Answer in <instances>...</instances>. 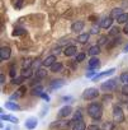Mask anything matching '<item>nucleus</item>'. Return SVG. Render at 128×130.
<instances>
[{
    "label": "nucleus",
    "mask_w": 128,
    "mask_h": 130,
    "mask_svg": "<svg viewBox=\"0 0 128 130\" xmlns=\"http://www.w3.org/2000/svg\"><path fill=\"white\" fill-rule=\"evenodd\" d=\"M88 112H89V116H90L93 120L98 121V120H100L101 116H103V107H101L100 103H98V102H93V103L89 105V107H88Z\"/></svg>",
    "instance_id": "nucleus-1"
},
{
    "label": "nucleus",
    "mask_w": 128,
    "mask_h": 130,
    "mask_svg": "<svg viewBox=\"0 0 128 130\" xmlns=\"http://www.w3.org/2000/svg\"><path fill=\"white\" fill-rule=\"evenodd\" d=\"M99 97V89L94 88V87H90V88H86L83 93V98L86 100V101H91L94 98Z\"/></svg>",
    "instance_id": "nucleus-2"
},
{
    "label": "nucleus",
    "mask_w": 128,
    "mask_h": 130,
    "mask_svg": "<svg viewBox=\"0 0 128 130\" xmlns=\"http://www.w3.org/2000/svg\"><path fill=\"white\" fill-rule=\"evenodd\" d=\"M113 120L117 124L124 121V113H123V110H122L120 106H114L113 107Z\"/></svg>",
    "instance_id": "nucleus-3"
},
{
    "label": "nucleus",
    "mask_w": 128,
    "mask_h": 130,
    "mask_svg": "<svg viewBox=\"0 0 128 130\" xmlns=\"http://www.w3.org/2000/svg\"><path fill=\"white\" fill-rule=\"evenodd\" d=\"M100 88H101V91H104V92H113V91L117 88L115 79H109V80H105L104 83H101Z\"/></svg>",
    "instance_id": "nucleus-4"
},
{
    "label": "nucleus",
    "mask_w": 128,
    "mask_h": 130,
    "mask_svg": "<svg viewBox=\"0 0 128 130\" xmlns=\"http://www.w3.org/2000/svg\"><path fill=\"white\" fill-rule=\"evenodd\" d=\"M70 126H71V124H70V122L63 121V120L53 121V122L49 125V127H51V129H58V130H66V129H69Z\"/></svg>",
    "instance_id": "nucleus-5"
},
{
    "label": "nucleus",
    "mask_w": 128,
    "mask_h": 130,
    "mask_svg": "<svg viewBox=\"0 0 128 130\" xmlns=\"http://www.w3.org/2000/svg\"><path fill=\"white\" fill-rule=\"evenodd\" d=\"M71 113H72V107L69 106V105H66V106H63V107H61L58 110V113L57 115H58L60 119H65V117H69Z\"/></svg>",
    "instance_id": "nucleus-6"
},
{
    "label": "nucleus",
    "mask_w": 128,
    "mask_h": 130,
    "mask_svg": "<svg viewBox=\"0 0 128 130\" xmlns=\"http://www.w3.org/2000/svg\"><path fill=\"white\" fill-rule=\"evenodd\" d=\"M10 55H12V50H10V47H8V46H3L2 48H0V60H2V61L8 60V59L10 57Z\"/></svg>",
    "instance_id": "nucleus-7"
},
{
    "label": "nucleus",
    "mask_w": 128,
    "mask_h": 130,
    "mask_svg": "<svg viewBox=\"0 0 128 130\" xmlns=\"http://www.w3.org/2000/svg\"><path fill=\"white\" fill-rule=\"evenodd\" d=\"M99 24H100V28H103V29H109V28L112 27V24H113V18H112V17H105V18H103V19L99 22Z\"/></svg>",
    "instance_id": "nucleus-8"
},
{
    "label": "nucleus",
    "mask_w": 128,
    "mask_h": 130,
    "mask_svg": "<svg viewBox=\"0 0 128 130\" xmlns=\"http://www.w3.org/2000/svg\"><path fill=\"white\" fill-rule=\"evenodd\" d=\"M113 73H115V68H110L109 70H105V72H101L100 74H96L93 79L94 80H100V79H103V78H107V77H110Z\"/></svg>",
    "instance_id": "nucleus-9"
},
{
    "label": "nucleus",
    "mask_w": 128,
    "mask_h": 130,
    "mask_svg": "<svg viewBox=\"0 0 128 130\" xmlns=\"http://www.w3.org/2000/svg\"><path fill=\"white\" fill-rule=\"evenodd\" d=\"M71 127L72 130H86V125L84 120H78V121H71Z\"/></svg>",
    "instance_id": "nucleus-10"
},
{
    "label": "nucleus",
    "mask_w": 128,
    "mask_h": 130,
    "mask_svg": "<svg viewBox=\"0 0 128 130\" xmlns=\"http://www.w3.org/2000/svg\"><path fill=\"white\" fill-rule=\"evenodd\" d=\"M84 27H85V22H83V21H76V22L72 23V26H71V31L79 33V32H81V31L84 29Z\"/></svg>",
    "instance_id": "nucleus-11"
},
{
    "label": "nucleus",
    "mask_w": 128,
    "mask_h": 130,
    "mask_svg": "<svg viewBox=\"0 0 128 130\" xmlns=\"http://www.w3.org/2000/svg\"><path fill=\"white\" fill-rule=\"evenodd\" d=\"M37 124H38V120H37L36 117H29V119L25 120V127H27L28 130H33V129H36Z\"/></svg>",
    "instance_id": "nucleus-12"
},
{
    "label": "nucleus",
    "mask_w": 128,
    "mask_h": 130,
    "mask_svg": "<svg viewBox=\"0 0 128 130\" xmlns=\"http://www.w3.org/2000/svg\"><path fill=\"white\" fill-rule=\"evenodd\" d=\"M57 60H56V56L55 55H49V56H47L43 61H42V65H43V67H52V65L56 62Z\"/></svg>",
    "instance_id": "nucleus-13"
},
{
    "label": "nucleus",
    "mask_w": 128,
    "mask_h": 130,
    "mask_svg": "<svg viewBox=\"0 0 128 130\" xmlns=\"http://www.w3.org/2000/svg\"><path fill=\"white\" fill-rule=\"evenodd\" d=\"M100 67V60L98 57H91L89 60V70H93V69H96Z\"/></svg>",
    "instance_id": "nucleus-14"
},
{
    "label": "nucleus",
    "mask_w": 128,
    "mask_h": 130,
    "mask_svg": "<svg viewBox=\"0 0 128 130\" xmlns=\"http://www.w3.org/2000/svg\"><path fill=\"white\" fill-rule=\"evenodd\" d=\"M76 52H78V48H76V46H74V45H71V46H67V47L65 48V51H63V54H65L67 57L76 55Z\"/></svg>",
    "instance_id": "nucleus-15"
},
{
    "label": "nucleus",
    "mask_w": 128,
    "mask_h": 130,
    "mask_svg": "<svg viewBox=\"0 0 128 130\" xmlns=\"http://www.w3.org/2000/svg\"><path fill=\"white\" fill-rule=\"evenodd\" d=\"M5 107H7L8 110H10V111H18V110H20L19 105L15 103V102H13V101H8V102L5 103Z\"/></svg>",
    "instance_id": "nucleus-16"
},
{
    "label": "nucleus",
    "mask_w": 128,
    "mask_h": 130,
    "mask_svg": "<svg viewBox=\"0 0 128 130\" xmlns=\"http://www.w3.org/2000/svg\"><path fill=\"white\" fill-rule=\"evenodd\" d=\"M63 68V65H62V62H60V61H56L52 67L49 68L51 69V72L52 73H58V72H61V69Z\"/></svg>",
    "instance_id": "nucleus-17"
},
{
    "label": "nucleus",
    "mask_w": 128,
    "mask_h": 130,
    "mask_svg": "<svg viewBox=\"0 0 128 130\" xmlns=\"http://www.w3.org/2000/svg\"><path fill=\"white\" fill-rule=\"evenodd\" d=\"M63 84V80L62 79H56V80H52V83H51V89H58V88H61Z\"/></svg>",
    "instance_id": "nucleus-18"
},
{
    "label": "nucleus",
    "mask_w": 128,
    "mask_h": 130,
    "mask_svg": "<svg viewBox=\"0 0 128 130\" xmlns=\"http://www.w3.org/2000/svg\"><path fill=\"white\" fill-rule=\"evenodd\" d=\"M89 38H90V35H89V33H80V35L78 36V41H79L80 43H86V42H89Z\"/></svg>",
    "instance_id": "nucleus-19"
},
{
    "label": "nucleus",
    "mask_w": 128,
    "mask_h": 130,
    "mask_svg": "<svg viewBox=\"0 0 128 130\" xmlns=\"http://www.w3.org/2000/svg\"><path fill=\"white\" fill-rule=\"evenodd\" d=\"M89 55H91V56H95V55H99L100 54V46L99 45H94V46H91L90 48H89Z\"/></svg>",
    "instance_id": "nucleus-20"
},
{
    "label": "nucleus",
    "mask_w": 128,
    "mask_h": 130,
    "mask_svg": "<svg viewBox=\"0 0 128 130\" xmlns=\"http://www.w3.org/2000/svg\"><path fill=\"white\" fill-rule=\"evenodd\" d=\"M31 92H32V94H34V96H41V94L43 93V87H42L41 84H39V86L37 84V86H34V87L32 88Z\"/></svg>",
    "instance_id": "nucleus-21"
},
{
    "label": "nucleus",
    "mask_w": 128,
    "mask_h": 130,
    "mask_svg": "<svg viewBox=\"0 0 128 130\" xmlns=\"http://www.w3.org/2000/svg\"><path fill=\"white\" fill-rule=\"evenodd\" d=\"M117 22H118L119 24H125V23H128V13H123L122 15H119V17L117 18Z\"/></svg>",
    "instance_id": "nucleus-22"
},
{
    "label": "nucleus",
    "mask_w": 128,
    "mask_h": 130,
    "mask_svg": "<svg viewBox=\"0 0 128 130\" xmlns=\"http://www.w3.org/2000/svg\"><path fill=\"white\" fill-rule=\"evenodd\" d=\"M122 14H123V10H122L120 8H114V9L112 10V13H110V17H112L113 19H114V18L117 19V18H118L119 15H122Z\"/></svg>",
    "instance_id": "nucleus-23"
},
{
    "label": "nucleus",
    "mask_w": 128,
    "mask_h": 130,
    "mask_svg": "<svg viewBox=\"0 0 128 130\" xmlns=\"http://www.w3.org/2000/svg\"><path fill=\"white\" fill-rule=\"evenodd\" d=\"M46 75H47V72H46L44 69H38V70H36V78H37L38 80L46 78Z\"/></svg>",
    "instance_id": "nucleus-24"
},
{
    "label": "nucleus",
    "mask_w": 128,
    "mask_h": 130,
    "mask_svg": "<svg viewBox=\"0 0 128 130\" xmlns=\"http://www.w3.org/2000/svg\"><path fill=\"white\" fill-rule=\"evenodd\" d=\"M2 120H7V121H10L13 124H17L18 122V119L17 117L10 116V115H5V113H2Z\"/></svg>",
    "instance_id": "nucleus-25"
},
{
    "label": "nucleus",
    "mask_w": 128,
    "mask_h": 130,
    "mask_svg": "<svg viewBox=\"0 0 128 130\" xmlns=\"http://www.w3.org/2000/svg\"><path fill=\"white\" fill-rule=\"evenodd\" d=\"M24 80H25V78H24L23 75H20V77H15V78L12 79V84H18V86H20V84H23Z\"/></svg>",
    "instance_id": "nucleus-26"
},
{
    "label": "nucleus",
    "mask_w": 128,
    "mask_h": 130,
    "mask_svg": "<svg viewBox=\"0 0 128 130\" xmlns=\"http://www.w3.org/2000/svg\"><path fill=\"white\" fill-rule=\"evenodd\" d=\"M119 32H120L119 27H112V29L109 31V36L110 37H117V36H119Z\"/></svg>",
    "instance_id": "nucleus-27"
},
{
    "label": "nucleus",
    "mask_w": 128,
    "mask_h": 130,
    "mask_svg": "<svg viewBox=\"0 0 128 130\" xmlns=\"http://www.w3.org/2000/svg\"><path fill=\"white\" fill-rule=\"evenodd\" d=\"M113 129H114V124L113 122L107 121V122H104L101 125V130H113Z\"/></svg>",
    "instance_id": "nucleus-28"
},
{
    "label": "nucleus",
    "mask_w": 128,
    "mask_h": 130,
    "mask_svg": "<svg viewBox=\"0 0 128 130\" xmlns=\"http://www.w3.org/2000/svg\"><path fill=\"white\" fill-rule=\"evenodd\" d=\"M22 75L27 79V78H31L32 77V68L29 69H22Z\"/></svg>",
    "instance_id": "nucleus-29"
},
{
    "label": "nucleus",
    "mask_w": 128,
    "mask_h": 130,
    "mask_svg": "<svg viewBox=\"0 0 128 130\" xmlns=\"http://www.w3.org/2000/svg\"><path fill=\"white\" fill-rule=\"evenodd\" d=\"M22 35H25V29L24 28H15L13 31V36H22Z\"/></svg>",
    "instance_id": "nucleus-30"
},
{
    "label": "nucleus",
    "mask_w": 128,
    "mask_h": 130,
    "mask_svg": "<svg viewBox=\"0 0 128 130\" xmlns=\"http://www.w3.org/2000/svg\"><path fill=\"white\" fill-rule=\"evenodd\" d=\"M78 120H83V113H81V111H76L75 113H74V116H72V121H78Z\"/></svg>",
    "instance_id": "nucleus-31"
},
{
    "label": "nucleus",
    "mask_w": 128,
    "mask_h": 130,
    "mask_svg": "<svg viewBox=\"0 0 128 130\" xmlns=\"http://www.w3.org/2000/svg\"><path fill=\"white\" fill-rule=\"evenodd\" d=\"M120 82L124 84H128V72H124L120 74Z\"/></svg>",
    "instance_id": "nucleus-32"
},
{
    "label": "nucleus",
    "mask_w": 128,
    "mask_h": 130,
    "mask_svg": "<svg viewBox=\"0 0 128 130\" xmlns=\"http://www.w3.org/2000/svg\"><path fill=\"white\" fill-rule=\"evenodd\" d=\"M107 42H108V37H107V36H100L99 40H98V45H99V46L107 45Z\"/></svg>",
    "instance_id": "nucleus-33"
},
{
    "label": "nucleus",
    "mask_w": 128,
    "mask_h": 130,
    "mask_svg": "<svg viewBox=\"0 0 128 130\" xmlns=\"http://www.w3.org/2000/svg\"><path fill=\"white\" fill-rule=\"evenodd\" d=\"M99 28H100V24H99V23H98V24H94V26L91 27V31H90V32H91L93 35H96V33L99 32Z\"/></svg>",
    "instance_id": "nucleus-34"
},
{
    "label": "nucleus",
    "mask_w": 128,
    "mask_h": 130,
    "mask_svg": "<svg viewBox=\"0 0 128 130\" xmlns=\"http://www.w3.org/2000/svg\"><path fill=\"white\" fill-rule=\"evenodd\" d=\"M85 56H86V55H85L84 52H80V54H78V55H76V62H81V61L85 59Z\"/></svg>",
    "instance_id": "nucleus-35"
},
{
    "label": "nucleus",
    "mask_w": 128,
    "mask_h": 130,
    "mask_svg": "<svg viewBox=\"0 0 128 130\" xmlns=\"http://www.w3.org/2000/svg\"><path fill=\"white\" fill-rule=\"evenodd\" d=\"M95 74H96V69H93V70H89L85 77H86V78H94Z\"/></svg>",
    "instance_id": "nucleus-36"
},
{
    "label": "nucleus",
    "mask_w": 128,
    "mask_h": 130,
    "mask_svg": "<svg viewBox=\"0 0 128 130\" xmlns=\"http://www.w3.org/2000/svg\"><path fill=\"white\" fill-rule=\"evenodd\" d=\"M86 130H101V127H99L98 125H89Z\"/></svg>",
    "instance_id": "nucleus-37"
},
{
    "label": "nucleus",
    "mask_w": 128,
    "mask_h": 130,
    "mask_svg": "<svg viewBox=\"0 0 128 130\" xmlns=\"http://www.w3.org/2000/svg\"><path fill=\"white\" fill-rule=\"evenodd\" d=\"M122 93H123L124 96H128V84H123V87H122Z\"/></svg>",
    "instance_id": "nucleus-38"
},
{
    "label": "nucleus",
    "mask_w": 128,
    "mask_h": 130,
    "mask_svg": "<svg viewBox=\"0 0 128 130\" xmlns=\"http://www.w3.org/2000/svg\"><path fill=\"white\" fill-rule=\"evenodd\" d=\"M24 92H25V87H20V88L17 91V93L19 94V97H20V96H23V94H24Z\"/></svg>",
    "instance_id": "nucleus-39"
},
{
    "label": "nucleus",
    "mask_w": 128,
    "mask_h": 130,
    "mask_svg": "<svg viewBox=\"0 0 128 130\" xmlns=\"http://www.w3.org/2000/svg\"><path fill=\"white\" fill-rule=\"evenodd\" d=\"M9 74H10V77H12V79H13V78H15V74H17V72H15V69H14V67H12V68H10V73H9Z\"/></svg>",
    "instance_id": "nucleus-40"
},
{
    "label": "nucleus",
    "mask_w": 128,
    "mask_h": 130,
    "mask_svg": "<svg viewBox=\"0 0 128 130\" xmlns=\"http://www.w3.org/2000/svg\"><path fill=\"white\" fill-rule=\"evenodd\" d=\"M41 97H42L46 102H49V100H51V98H49V96H48V94H46V93H42V94H41Z\"/></svg>",
    "instance_id": "nucleus-41"
},
{
    "label": "nucleus",
    "mask_w": 128,
    "mask_h": 130,
    "mask_svg": "<svg viewBox=\"0 0 128 130\" xmlns=\"http://www.w3.org/2000/svg\"><path fill=\"white\" fill-rule=\"evenodd\" d=\"M0 82H2V84L5 83V75L4 74H0Z\"/></svg>",
    "instance_id": "nucleus-42"
},
{
    "label": "nucleus",
    "mask_w": 128,
    "mask_h": 130,
    "mask_svg": "<svg viewBox=\"0 0 128 130\" xmlns=\"http://www.w3.org/2000/svg\"><path fill=\"white\" fill-rule=\"evenodd\" d=\"M123 32H124L125 35H128V23L124 24V27H123Z\"/></svg>",
    "instance_id": "nucleus-43"
},
{
    "label": "nucleus",
    "mask_w": 128,
    "mask_h": 130,
    "mask_svg": "<svg viewBox=\"0 0 128 130\" xmlns=\"http://www.w3.org/2000/svg\"><path fill=\"white\" fill-rule=\"evenodd\" d=\"M72 97H63V101H71Z\"/></svg>",
    "instance_id": "nucleus-44"
},
{
    "label": "nucleus",
    "mask_w": 128,
    "mask_h": 130,
    "mask_svg": "<svg viewBox=\"0 0 128 130\" xmlns=\"http://www.w3.org/2000/svg\"><path fill=\"white\" fill-rule=\"evenodd\" d=\"M123 51H124V52H128V45L124 47V50H123Z\"/></svg>",
    "instance_id": "nucleus-45"
},
{
    "label": "nucleus",
    "mask_w": 128,
    "mask_h": 130,
    "mask_svg": "<svg viewBox=\"0 0 128 130\" xmlns=\"http://www.w3.org/2000/svg\"><path fill=\"white\" fill-rule=\"evenodd\" d=\"M7 130H10V129H7Z\"/></svg>",
    "instance_id": "nucleus-46"
}]
</instances>
